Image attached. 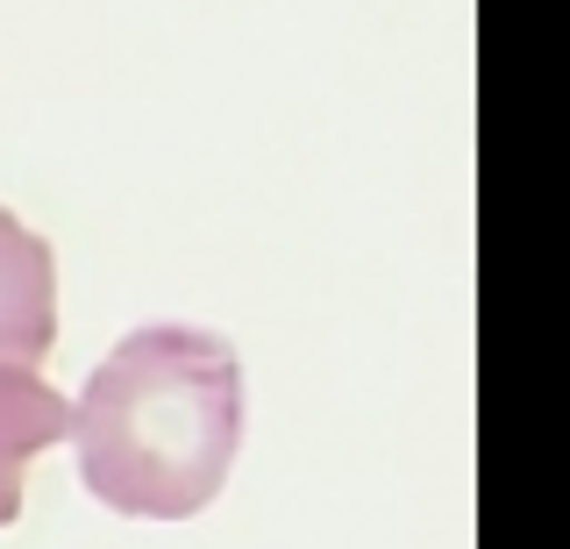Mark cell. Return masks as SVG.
Segmentation results:
<instances>
[{
  "mask_svg": "<svg viewBox=\"0 0 570 549\" xmlns=\"http://www.w3.org/2000/svg\"><path fill=\"white\" fill-rule=\"evenodd\" d=\"M79 478L129 521H193L243 450V364L222 335L150 322L94 364L71 406Z\"/></svg>",
  "mask_w": 570,
  "mask_h": 549,
  "instance_id": "1",
  "label": "cell"
},
{
  "mask_svg": "<svg viewBox=\"0 0 570 549\" xmlns=\"http://www.w3.org/2000/svg\"><path fill=\"white\" fill-rule=\"evenodd\" d=\"M58 343V257L0 207V371H36Z\"/></svg>",
  "mask_w": 570,
  "mask_h": 549,
  "instance_id": "2",
  "label": "cell"
},
{
  "mask_svg": "<svg viewBox=\"0 0 570 549\" xmlns=\"http://www.w3.org/2000/svg\"><path fill=\"white\" fill-rule=\"evenodd\" d=\"M71 429V400L36 371H0V528L22 521V478Z\"/></svg>",
  "mask_w": 570,
  "mask_h": 549,
  "instance_id": "3",
  "label": "cell"
}]
</instances>
